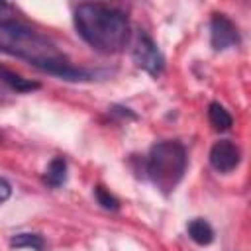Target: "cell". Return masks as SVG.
Masks as SVG:
<instances>
[{"label":"cell","mask_w":251,"mask_h":251,"mask_svg":"<svg viewBox=\"0 0 251 251\" xmlns=\"http://www.w3.org/2000/svg\"><path fill=\"white\" fill-rule=\"evenodd\" d=\"M210 43L216 51H224V49L239 45V31L227 16L214 14L210 22Z\"/></svg>","instance_id":"5"},{"label":"cell","mask_w":251,"mask_h":251,"mask_svg":"<svg viewBox=\"0 0 251 251\" xmlns=\"http://www.w3.org/2000/svg\"><path fill=\"white\" fill-rule=\"evenodd\" d=\"M0 49L25 59L43 73L55 75L65 80H88L92 76L88 71L73 67L47 37L14 18L0 22Z\"/></svg>","instance_id":"1"},{"label":"cell","mask_w":251,"mask_h":251,"mask_svg":"<svg viewBox=\"0 0 251 251\" xmlns=\"http://www.w3.org/2000/svg\"><path fill=\"white\" fill-rule=\"evenodd\" d=\"M186 149L178 141H159L147 155V175L151 182L169 194L184 176Z\"/></svg>","instance_id":"3"},{"label":"cell","mask_w":251,"mask_h":251,"mask_svg":"<svg viewBox=\"0 0 251 251\" xmlns=\"http://www.w3.org/2000/svg\"><path fill=\"white\" fill-rule=\"evenodd\" d=\"M186 229H188L190 239H192L194 243H198V245H208V243H212V239H214V229H212V226H210L206 220H202V218L190 220L188 226H186Z\"/></svg>","instance_id":"7"},{"label":"cell","mask_w":251,"mask_h":251,"mask_svg":"<svg viewBox=\"0 0 251 251\" xmlns=\"http://www.w3.org/2000/svg\"><path fill=\"white\" fill-rule=\"evenodd\" d=\"M0 143H2V135H0Z\"/></svg>","instance_id":"14"},{"label":"cell","mask_w":251,"mask_h":251,"mask_svg":"<svg viewBox=\"0 0 251 251\" xmlns=\"http://www.w3.org/2000/svg\"><path fill=\"white\" fill-rule=\"evenodd\" d=\"M239 159H241L239 147L229 139H222V141L214 143L212 149H210V165L218 173L233 171L239 165Z\"/></svg>","instance_id":"6"},{"label":"cell","mask_w":251,"mask_h":251,"mask_svg":"<svg viewBox=\"0 0 251 251\" xmlns=\"http://www.w3.org/2000/svg\"><path fill=\"white\" fill-rule=\"evenodd\" d=\"M75 27L90 47L102 53H118L129 41L127 16L106 4H78Z\"/></svg>","instance_id":"2"},{"label":"cell","mask_w":251,"mask_h":251,"mask_svg":"<svg viewBox=\"0 0 251 251\" xmlns=\"http://www.w3.org/2000/svg\"><path fill=\"white\" fill-rule=\"evenodd\" d=\"M0 78H2L12 90H16V92H31V90H37V88L41 86L39 82L27 80V78H24L22 75H18V73H14V71H8V69H4V67H0Z\"/></svg>","instance_id":"8"},{"label":"cell","mask_w":251,"mask_h":251,"mask_svg":"<svg viewBox=\"0 0 251 251\" xmlns=\"http://www.w3.org/2000/svg\"><path fill=\"white\" fill-rule=\"evenodd\" d=\"M131 57L135 61L137 67H141L143 71H147L151 76H159L165 69V57L163 53L157 49V45L153 43V39L139 29L135 33L133 39V47H131Z\"/></svg>","instance_id":"4"},{"label":"cell","mask_w":251,"mask_h":251,"mask_svg":"<svg viewBox=\"0 0 251 251\" xmlns=\"http://www.w3.org/2000/svg\"><path fill=\"white\" fill-rule=\"evenodd\" d=\"M10 245L12 247H29L33 251H43L45 239L41 235H37V233H16L10 239Z\"/></svg>","instance_id":"11"},{"label":"cell","mask_w":251,"mask_h":251,"mask_svg":"<svg viewBox=\"0 0 251 251\" xmlns=\"http://www.w3.org/2000/svg\"><path fill=\"white\" fill-rule=\"evenodd\" d=\"M43 180L49 186H53V188H59L61 184H65V180H67V163H65L63 157H55L47 165L45 175H43Z\"/></svg>","instance_id":"9"},{"label":"cell","mask_w":251,"mask_h":251,"mask_svg":"<svg viewBox=\"0 0 251 251\" xmlns=\"http://www.w3.org/2000/svg\"><path fill=\"white\" fill-rule=\"evenodd\" d=\"M94 196H96V200H98V204L102 206V208H106V210H118L120 208V202H118V198H114L104 186H96L94 188Z\"/></svg>","instance_id":"12"},{"label":"cell","mask_w":251,"mask_h":251,"mask_svg":"<svg viewBox=\"0 0 251 251\" xmlns=\"http://www.w3.org/2000/svg\"><path fill=\"white\" fill-rule=\"evenodd\" d=\"M208 120H210L212 127L218 129V131H226V129H229L231 124H233V118L229 116V112H227L220 102H212V104L208 106Z\"/></svg>","instance_id":"10"},{"label":"cell","mask_w":251,"mask_h":251,"mask_svg":"<svg viewBox=\"0 0 251 251\" xmlns=\"http://www.w3.org/2000/svg\"><path fill=\"white\" fill-rule=\"evenodd\" d=\"M10 194H12V186H10V182H8L6 178L0 176V206L10 198Z\"/></svg>","instance_id":"13"}]
</instances>
